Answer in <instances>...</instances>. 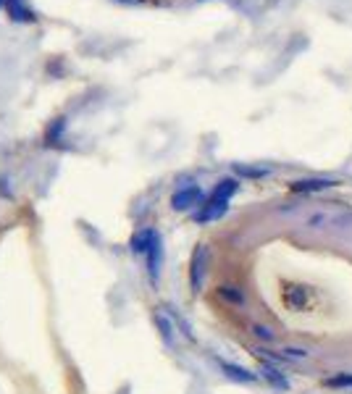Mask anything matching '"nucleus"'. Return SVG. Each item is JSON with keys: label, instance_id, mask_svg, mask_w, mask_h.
Segmentation results:
<instances>
[{"label": "nucleus", "instance_id": "obj_9", "mask_svg": "<svg viewBox=\"0 0 352 394\" xmlns=\"http://www.w3.org/2000/svg\"><path fill=\"white\" fill-rule=\"evenodd\" d=\"M261 373H263V379L268 381V384H274L276 389H289V381H287V376H281L274 365H263V368H261Z\"/></svg>", "mask_w": 352, "mask_h": 394}, {"label": "nucleus", "instance_id": "obj_11", "mask_svg": "<svg viewBox=\"0 0 352 394\" xmlns=\"http://www.w3.org/2000/svg\"><path fill=\"white\" fill-rule=\"evenodd\" d=\"M155 323H158V329H161L166 344H174V326H171V321H168L163 313H155Z\"/></svg>", "mask_w": 352, "mask_h": 394}, {"label": "nucleus", "instance_id": "obj_2", "mask_svg": "<svg viewBox=\"0 0 352 394\" xmlns=\"http://www.w3.org/2000/svg\"><path fill=\"white\" fill-rule=\"evenodd\" d=\"M206 261H208V250L200 245V248L192 252V263H190V284H192V289H195V292L203 287V276H206Z\"/></svg>", "mask_w": 352, "mask_h": 394}, {"label": "nucleus", "instance_id": "obj_1", "mask_svg": "<svg viewBox=\"0 0 352 394\" xmlns=\"http://www.w3.org/2000/svg\"><path fill=\"white\" fill-rule=\"evenodd\" d=\"M203 203V190L200 187H182L174 192L171 197V208L174 210H192L195 205Z\"/></svg>", "mask_w": 352, "mask_h": 394}, {"label": "nucleus", "instance_id": "obj_8", "mask_svg": "<svg viewBox=\"0 0 352 394\" xmlns=\"http://www.w3.org/2000/svg\"><path fill=\"white\" fill-rule=\"evenodd\" d=\"M334 182L331 179H302V182H294L292 190L294 192H321V190H329Z\"/></svg>", "mask_w": 352, "mask_h": 394}, {"label": "nucleus", "instance_id": "obj_4", "mask_svg": "<svg viewBox=\"0 0 352 394\" xmlns=\"http://www.w3.org/2000/svg\"><path fill=\"white\" fill-rule=\"evenodd\" d=\"M161 263H163V242L161 234L155 237V242L147 250V274H150V281L158 284V276H161Z\"/></svg>", "mask_w": 352, "mask_h": 394}, {"label": "nucleus", "instance_id": "obj_14", "mask_svg": "<svg viewBox=\"0 0 352 394\" xmlns=\"http://www.w3.org/2000/svg\"><path fill=\"white\" fill-rule=\"evenodd\" d=\"M236 171H239V174H248V176H265L268 174V168H245V166H239Z\"/></svg>", "mask_w": 352, "mask_h": 394}, {"label": "nucleus", "instance_id": "obj_5", "mask_svg": "<svg viewBox=\"0 0 352 394\" xmlns=\"http://www.w3.org/2000/svg\"><path fill=\"white\" fill-rule=\"evenodd\" d=\"M155 237H158L155 229H140V232L132 237V242H129L134 255H147V250H150V245L155 242Z\"/></svg>", "mask_w": 352, "mask_h": 394}, {"label": "nucleus", "instance_id": "obj_12", "mask_svg": "<svg viewBox=\"0 0 352 394\" xmlns=\"http://www.w3.org/2000/svg\"><path fill=\"white\" fill-rule=\"evenodd\" d=\"M221 297H226V300H232V303H242L245 297H242V292H236L234 287H221L219 289Z\"/></svg>", "mask_w": 352, "mask_h": 394}, {"label": "nucleus", "instance_id": "obj_13", "mask_svg": "<svg viewBox=\"0 0 352 394\" xmlns=\"http://www.w3.org/2000/svg\"><path fill=\"white\" fill-rule=\"evenodd\" d=\"M281 358H284V360H305V358H308V352H305V350H297V347H287Z\"/></svg>", "mask_w": 352, "mask_h": 394}, {"label": "nucleus", "instance_id": "obj_15", "mask_svg": "<svg viewBox=\"0 0 352 394\" xmlns=\"http://www.w3.org/2000/svg\"><path fill=\"white\" fill-rule=\"evenodd\" d=\"M255 334L261 336V339H268V342L274 339V331H271V329H265V326H255Z\"/></svg>", "mask_w": 352, "mask_h": 394}, {"label": "nucleus", "instance_id": "obj_7", "mask_svg": "<svg viewBox=\"0 0 352 394\" xmlns=\"http://www.w3.org/2000/svg\"><path fill=\"white\" fill-rule=\"evenodd\" d=\"M284 303L292 310H305L308 307V289L305 287H292L289 292H284Z\"/></svg>", "mask_w": 352, "mask_h": 394}, {"label": "nucleus", "instance_id": "obj_6", "mask_svg": "<svg viewBox=\"0 0 352 394\" xmlns=\"http://www.w3.org/2000/svg\"><path fill=\"white\" fill-rule=\"evenodd\" d=\"M219 365H221V371L229 376L232 381H239V384H252V381L258 379L255 373H250L248 368H239V365H234V363H226V360H219Z\"/></svg>", "mask_w": 352, "mask_h": 394}, {"label": "nucleus", "instance_id": "obj_16", "mask_svg": "<svg viewBox=\"0 0 352 394\" xmlns=\"http://www.w3.org/2000/svg\"><path fill=\"white\" fill-rule=\"evenodd\" d=\"M0 3H3V0H0Z\"/></svg>", "mask_w": 352, "mask_h": 394}, {"label": "nucleus", "instance_id": "obj_3", "mask_svg": "<svg viewBox=\"0 0 352 394\" xmlns=\"http://www.w3.org/2000/svg\"><path fill=\"white\" fill-rule=\"evenodd\" d=\"M229 210V200H221V197H208L206 203H203V208H200V213L195 216V219L200 221V223H208V221H219L223 213Z\"/></svg>", "mask_w": 352, "mask_h": 394}, {"label": "nucleus", "instance_id": "obj_10", "mask_svg": "<svg viewBox=\"0 0 352 394\" xmlns=\"http://www.w3.org/2000/svg\"><path fill=\"white\" fill-rule=\"evenodd\" d=\"M6 6H8V14L14 16L16 21H30L32 19V11H27L21 6V0H6Z\"/></svg>", "mask_w": 352, "mask_h": 394}]
</instances>
